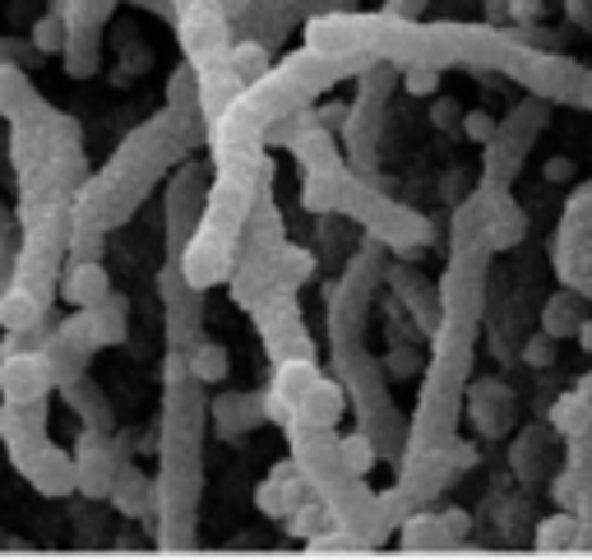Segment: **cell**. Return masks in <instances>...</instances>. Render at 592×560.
<instances>
[{
    "label": "cell",
    "instance_id": "cell-1",
    "mask_svg": "<svg viewBox=\"0 0 592 560\" xmlns=\"http://www.w3.org/2000/svg\"><path fill=\"white\" fill-rule=\"evenodd\" d=\"M51 384H56V371H51L47 347H28V353L0 357V398H5V403L47 398Z\"/></svg>",
    "mask_w": 592,
    "mask_h": 560
},
{
    "label": "cell",
    "instance_id": "cell-2",
    "mask_svg": "<svg viewBox=\"0 0 592 560\" xmlns=\"http://www.w3.org/2000/svg\"><path fill=\"white\" fill-rule=\"evenodd\" d=\"M0 436H5V445L14 454V468H24V463L47 445V408H43V398L5 403V408H0Z\"/></svg>",
    "mask_w": 592,
    "mask_h": 560
},
{
    "label": "cell",
    "instance_id": "cell-3",
    "mask_svg": "<svg viewBox=\"0 0 592 560\" xmlns=\"http://www.w3.org/2000/svg\"><path fill=\"white\" fill-rule=\"evenodd\" d=\"M111 477H116V458L111 450L103 445V436L84 431V440H79V454H74V491L84 496H111Z\"/></svg>",
    "mask_w": 592,
    "mask_h": 560
},
{
    "label": "cell",
    "instance_id": "cell-4",
    "mask_svg": "<svg viewBox=\"0 0 592 560\" xmlns=\"http://www.w3.org/2000/svg\"><path fill=\"white\" fill-rule=\"evenodd\" d=\"M43 320H47V297L37 293V287L19 283V278L0 287V330L5 334H24Z\"/></svg>",
    "mask_w": 592,
    "mask_h": 560
},
{
    "label": "cell",
    "instance_id": "cell-5",
    "mask_svg": "<svg viewBox=\"0 0 592 560\" xmlns=\"http://www.w3.org/2000/svg\"><path fill=\"white\" fill-rule=\"evenodd\" d=\"M19 473H24L33 487L43 491V496H51V500L74 491V458H70L66 450H56V445H43Z\"/></svg>",
    "mask_w": 592,
    "mask_h": 560
},
{
    "label": "cell",
    "instance_id": "cell-6",
    "mask_svg": "<svg viewBox=\"0 0 592 560\" xmlns=\"http://www.w3.org/2000/svg\"><path fill=\"white\" fill-rule=\"evenodd\" d=\"M61 297L70 306H97V301H107L111 297V278H107V269L103 260H70L66 269V278H61Z\"/></svg>",
    "mask_w": 592,
    "mask_h": 560
},
{
    "label": "cell",
    "instance_id": "cell-7",
    "mask_svg": "<svg viewBox=\"0 0 592 560\" xmlns=\"http://www.w3.org/2000/svg\"><path fill=\"white\" fill-rule=\"evenodd\" d=\"M111 505L121 510V514H130V519L149 514V505H153V487L144 481L140 468H130V463H116V477H111Z\"/></svg>",
    "mask_w": 592,
    "mask_h": 560
},
{
    "label": "cell",
    "instance_id": "cell-8",
    "mask_svg": "<svg viewBox=\"0 0 592 560\" xmlns=\"http://www.w3.org/2000/svg\"><path fill=\"white\" fill-rule=\"evenodd\" d=\"M339 413H343V394H339V384H333V380H315L306 390V398L296 403V417H301L306 427H315V431L333 427Z\"/></svg>",
    "mask_w": 592,
    "mask_h": 560
},
{
    "label": "cell",
    "instance_id": "cell-9",
    "mask_svg": "<svg viewBox=\"0 0 592 560\" xmlns=\"http://www.w3.org/2000/svg\"><path fill=\"white\" fill-rule=\"evenodd\" d=\"M37 107V93H33V80L14 61H0V116L5 121H19Z\"/></svg>",
    "mask_w": 592,
    "mask_h": 560
},
{
    "label": "cell",
    "instance_id": "cell-10",
    "mask_svg": "<svg viewBox=\"0 0 592 560\" xmlns=\"http://www.w3.org/2000/svg\"><path fill=\"white\" fill-rule=\"evenodd\" d=\"M186 371H190V380H200V384H223L227 380V347L213 343V338L190 343Z\"/></svg>",
    "mask_w": 592,
    "mask_h": 560
},
{
    "label": "cell",
    "instance_id": "cell-11",
    "mask_svg": "<svg viewBox=\"0 0 592 560\" xmlns=\"http://www.w3.org/2000/svg\"><path fill=\"white\" fill-rule=\"evenodd\" d=\"M315 380H320V371H315V361H310L306 353H301V357H283V361H279V376H273V390H279V394L292 403V408H296Z\"/></svg>",
    "mask_w": 592,
    "mask_h": 560
},
{
    "label": "cell",
    "instance_id": "cell-12",
    "mask_svg": "<svg viewBox=\"0 0 592 560\" xmlns=\"http://www.w3.org/2000/svg\"><path fill=\"white\" fill-rule=\"evenodd\" d=\"M213 417H218V436H241V431H250V427H260V398H236V394H227V398H218L213 403Z\"/></svg>",
    "mask_w": 592,
    "mask_h": 560
},
{
    "label": "cell",
    "instance_id": "cell-13",
    "mask_svg": "<svg viewBox=\"0 0 592 560\" xmlns=\"http://www.w3.org/2000/svg\"><path fill=\"white\" fill-rule=\"evenodd\" d=\"M449 528L440 514H412L403 519V551H445Z\"/></svg>",
    "mask_w": 592,
    "mask_h": 560
},
{
    "label": "cell",
    "instance_id": "cell-14",
    "mask_svg": "<svg viewBox=\"0 0 592 560\" xmlns=\"http://www.w3.org/2000/svg\"><path fill=\"white\" fill-rule=\"evenodd\" d=\"M588 421H592V403L588 394H560L556 403H550V427H556L560 436H583L588 431Z\"/></svg>",
    "mask_w": 592,
    "mask_h": 560
},
{
    "label": "cell",
    "instance_id": "cell-15",
    "mask_svg": "<svg viewBox=\"0 0 592 560\" xmlns=\"http://www.w3.org/2000/svg\"><path fill=\"white\" fill-rule=\"evenodd\" d=\"M66 43H70V19L61 10L37 14V24H33V51L37 56H66Z\"/></svg>",
    "mask_w": 592,
    "mask_h": 560
},
{
    "label": "cell",
    "instance_id": "cell-16",
    "mask_svg": "<svg viewBox=\"0 0 592 560\" xmlns=\"http://www.w3.org/2000/svg\"><path fill=\"white\" fill-rule=\"evenodd\" d=\"M579 301L569 297V293H556L546 301V311H542V330L550 334V338H565V334H575L579 330Z\"/></svg>",
    "mask_w": 592,
    "mask_h": 560
},
{
    "label": "cell",
    "instance_id": "cell-17",
    "mask_svg": "<svg viewBox=\"0 0 592 560\" xmlns=\"http://www.w3.org/2000/svg\"><path fill=\"white\" fill-rule=\"evenodd\" d=\"M579 519L575 514H550L537 524V551H575Z\"/></svg>",
    "mask_w": 592,
    "mask_h": 560
},
{
    "label": "cell",
    "instance_id": "cell-18",
    "mask_svg": "<svg viewBox=\"0 0 592 560\" xmlns=\"http://www.w3.org/2000/svg\"><path fill=\"white\" fill-rule=\"evenodd\" d=\"M301 204L310 208V214H324V208L339 204V186H333L329 171H310V177H306V190H301Z\"/></svg>",
    "mask_w": 592,
    "mask_h": 560
},
{
    "label": "cell",
    "instance_id": "cell-19",
    "mask_svg": "<svg viewBox=\"0 0 592 560\" xmlns=\"http://www.w3.org/2000/svg\"><path fill=\"white\" fill-rule=\"evenodd\" d=\"M339 458H343V468L347 473H370L375 468V445L366 436H347V440H339Z\"/></svg>",
    "mask_w": 592,
    "mask_h": 560
},
{
    "label": "cell",
    "instance_id": "cell-20",
    "mask_svg": "<svg viewBox=\"0 0 592 560\" xmlns=\"http://www.w3.org/2000/svg\"><path fill=\"white\" fill-rule=\"evenodd\" d=\"M227 65L241 74V80H254V74H264V70H269V56H264L260 43H241V47H232Z\"/></svg>",
    "mask_w": 592,
    "mask_h": 560
},
{
    "label": "cell",
    "instance_id": "cell-21",
    "mask_svg": "<svg viewBox=\"0 0 592 560\" xmlns=\"http://www.w3.org/2000/svg\"><path fill=\"white\" fill-rule=\"evenodd\" d=\"M324 524H329V514H324L320 505H296V510L287 514L292 537H306V543H310V537H320V533H329Z\"/></svg>",
    "mask_w": 592,
    "mask_h": 560
},
{
    "label": "cell",
    "instance_id": "cell-22",
    "mask_svg": "<svg viewBox=\"0 0 592 560\" xmlns=\"http://www.w3.org/2000/svg\"><path fill=\"white\" fill-rule=\"evenodd\" d=\"M556 343H560V338H550L546 330H537V334H532V338L519 347V357L532 366V371H546V366H556Z\"/></svg>",
    "mask_w": 592,
    "mask_h": 560
},
{
    "label": "cell",
    "instance_id": "cell-23",
    "mask_svg": "<svg viewBox=\"0 0 592 560\" xmlns=\"http://www.w3.org/2000/svg\"><path fill=\"white\" fill-rule=\"evenodd\" d=\"M463 134L472 144H490L496 140V116L490 111H463Z\"/></svg>",
    "mask_w": 592,
    "mask_h": 560
},
{
    "label": "cell",
    "instance_id": "cell-24",
    "mask_svg": "<svg viewBox=\"0 0 592 560\" xmlns=\"http://www.w3.org/2000/svg\"><path fill=\"white\" fill-rule=\"evenodd\" d=\"M436 84H440V74L430 70V65H412V70L403 74V88L412 93V98H430V93H436Z\"/></svg>",
    "mask_w": 592,
    "mask_h": 560
},
{
    "label": "cell",
    "instance_id": "cell-25",
    "mask_svg": "<svg viewBox=\"0 0 592 560\" xmlns=\"http://www.w3.org/2000/svg\"><path fill=\"white\" fill-rule=\"evenodd\" d=\"M283 269H287V283H306L310 278V255L306 250H283Z\"/></svg>",
    "mask_w": 592,
    "mask_h": 560
},
{
    "label": "cell",
    "instance_id": "cell-26",
    "mask_svg": "<svg viewBox=\"0 0 592 560\" xmlns=\"http://www.w3.org/2000/svg\"><path fill=\"white\" fill-rule=\"evenodd\" d=\"M542 177H546L550 186H565V181H575V163H569L565 153H556V158L542 163Z\"/></svg>",
    "mask_w": 592,
    "mask_h": 560
},
{
    "label": "cell",
    "instance_id": "cell-27",
    "mask_svg": "<svg viewBox=\"0 0 592 560\" xmlns=\"http://www.w3.org/2000/svg\"><path fill=\"white\" fill-rule=\"evenodd\" d=\"M70 255H74V260H97V255H103V237H93V231H79L74 246H70Z\"/></svg>",
    "mask_w": 592,
    "mask_h": 560
},
{
    "label": "cell",
    "instance_id": "cell-28",
    "mask_svg": "<svg viewBox=\"0 0 592 560\" xmlns=\"http://www.w3.org/2000/svg\"><path fill=\"white\" fill-rule=\"evenodd\" d=\"M509 19H514V24H537L542 0H509Z\"/></svg>",
    "mask_w": 592,
    "mask_h": 560
},
{
    "label": "cell",
    "instance_id": "cell-29",
    "mask_svg": "<svg viewBox=\"0 0 592 560\" xmlns=\"http://www.w3.org/2000/svg\"><path fill=\"white\" fill-rule=\"evenodd\" d=\"M440 519H445V528H449V537H467V533H472V519H467L463 510H445Z\"/></svg>",
    "mask_w": 592,
    "mask_h": 560
},
{
    "label": "cell",
    "instance_id": "cell-30",
    "mask_svg": "<svg viewBox=\"0 0 592 560\" xmlns=\"http://www.w3.org/2000/svg\"><path fill=\"white\" fill-rule=\"evenodd\" d=\"M347 121V107L343 103H324L320 107V130H333V126H343Z\"/></svg>",
    "mask_w": 592,
    "mask_h": 560
},
{
    "label": "cell",
    "instance_id": "cell-31",
    "mask_svg": "<svg viewBox=\"0 0 592 560\" xmlns=\"http://www.w3.org/2000/svg\"><path fill=\"white\" fill-rule=\"evenodd\" d=\"M453 116H459V107H453V103H436V107H430V121H436V126L453 121Z\"/></svg>",
    "mask_w": 592,
    "mask_h": 560
},
{
    "label": "cell",
    "instance_id": "cell-32",
    "mask_svg": "<svg viewBox=\"0 0 592 560\" xmlns=\"http://www.w3.org/2000/svg\"><path fill=\"white\" fill-rule=\"evenodd\" d=\"M575 338H579V347H583V353H592V315H583V320H579Z\"/></svg>",
    "mask_w": 592,
    "mask_h": 560
},
{
    "label": "cell",
    "instance_id": "cell-33",
    "mask_svg": "<svg viewBox=\"0 0 592 560\" xmlns=\"http://www.w3.org/2000/svg\"><path fill=\"white\" fill-rule=\"evenodd\" d=\"M389 366L403 376V371H417V357H412V353H393V357H389Z\"/></svg>",
    "mask_w": 592,
    "mask_h": 560
},
{
    "label": "cell",
    "instance_id": "cell-34",
    "mask_svg": "<svg viewBox=\"0 0 592 560\" xmlns=\"http://www.w3.org/2000/svg\"><path fill=\"white\" fill-rule=\"evenodd\" d=\"M0 231H5V208H0Z\"/></svg>",
    "mask_w": 592,
    "mask_h": 560
}]
</instances>
